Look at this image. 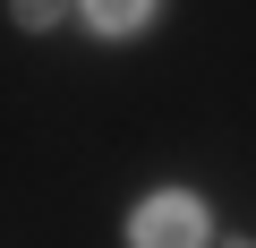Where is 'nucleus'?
<instances>
[{
  "label": "nucleus",
  "instance_id": "obj_3",
  "mask_svg": "<svg viewBox=\"0 0 256 248\" xmlns=\"http://www.w3.org/2000/svg\"><path fill=\"white\" fill-rule=\"evenodd\" d=\"M9 18H18L26 35H52V26H68V18H77V0H9Z\"/></svg>",
  "mask_w": 256,
  "mask_h": 248
},
{
  "label": "nucleus",
  "instance_id": "obj_4",
  "mask_svg": "<svg viewBox=\"0 0 256 248\" xmlns=\"http://www.w3.org/2000/svg\"><path fill=\"white\" fill-rule=\"evenodd\" d=\"M222 248H248V239H222Z\"/></svg>",
  "mask_w": 256,
  "mask_h": 248
},
{
  "label": "nucleus",
  "instance_id": "obj_2",
  "mask_svg": "<svg viewBox=\"0 0 256 248\" xmlns=\"http://www.w3.org/2000/svg\"><path fill=\"white\" fill-rule=\"evenodd\" d=\"M77 18H86V35H102V43H128V35H146V26L162 18V0H77Z\"/></svg>",
  "mask_w": 256,
  "mask_h": 248
},
{
  "label": "nucleus",
  "instance_id": "obj_1",
  "mask_svg": "<svg viewBox=\"0 0 256 248\" xmlns=\"http://www.w3.org/2000/svg\"><path fill=\"white\" fill-rule=\"evenodd\" d=\"M128 248H214V214L196 188H154L128 214Z\"/></svg>",
  "mask_w": 256,
  "mask_h": 248
}]
</instances>
